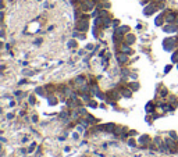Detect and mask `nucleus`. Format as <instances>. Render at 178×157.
I'll return each mask as SVG.
<instances>
[{
    "label": "nucleus",
    "mask_w": 178,
    "mask_h": 157,
    "mask_svg": "<svg viewBox=\"0 0 178 157\" xmlns=\"http://www.w3.org/2000/svg\"><path fill=\"white\" fill-rule=\"evenodd\" d=\"M75 29L79 32H86L89 29V15H82L81 18L77 20Z\"/></svg>",
    "instance_id": "obj_1"
},
{
    "label": "nucleus",
    "mask_w": 178,
    "mask_h": 157,
    "mask_svg": "<svg viewBox=\"0 0 178 157\" xmlns=\"http://www.w3.org/2000/svg\"><path fill=\"white\" fill-rule=\"evenodd\" d=\"M157 10H159V4H157L155 0H152V2H149L146 6H145V8H143V15L150 17V15H153V14H155Z\"/></svg>",
    "instance_id": "obj_2"
},
{
    "label": "nucleus",
    "mask_w": 178,
    "mask_h": 157,
    "mask_svg": "<svg viewBox=\"0 0 178 157\" xmlns=\"http://www.w3.org/2000/svg\"><path fill=\"white\" fill-rule=\"evenodd\" d=\"M178 45H177V38H166L163 40V49L166 52H173Z\"/></svg>",
    "instance_id": "obj_3"
},
{
    "label": "nucleus",
    "mask_w": 178,
    "mask_h": 157,
    "mask_svg": "<svg viewBox=\"0 0 178 157\" xmlns=\"http://www.w3.org/2000/svg\"><path fill=\"white\" fill-rule=\"evenodd\" d=\"M163 32H166V34H175V32H178V25L177 24H166V25H163Z\"/></svg>",
    "instance_id": "obj_4"
},
{
    "label": "nucleus",
    "mask_w": 178,
    "mask_h": 157,
    "mask_svg": "<svg viewBox=\"0 0 178 157\" xmlns=\"http://www.w3.org/2000/svg\"><path fill=\"white\" fill-rule=\"evenodd\" d=\"M175 17H177V13H173V11L167 10L166 11V15H164L166 24H174L175 22Z\"/></svg>",
    "instance_id": "obj_5"
},
{
    "label": "nucleus",
    "mask_w": 178,
    "mask_h": 157,
    "mask_svg": "<svg viewBox=\"0 0 178 157\" xmlns=\"http://www.w3.org/2000/svg\"><path fill=\"white\" fill-rule=\"evenodd\" d=\"M115 34H118V35H127L129 32V26L128 25H120V26H117V28H115Z\"/></svg>",
    "instance_id": "obj_6"
},
{
    "label": "nucleus",
    "mask_w": 178,
    "mask_h": 157,
    "mask_svg": "<svg viewBox=\"0 0 178 157\" xmlns=\"http://www.w3.org/2000/svg\"><path fill=\"white\" fill-rule=\"evenodd\" d=\"M115 58H117L118 64H121V66L128 63V54H125V53H118V54L115 56Z\"/></svg>",
    "instance_id": "obj_7"
},
{
    "label": "nucleus",
    "mask_w": 178,
    "mask_h": 157,
    "mask_svg": "<svg viewBox=\"0 0 178 157\" xmlns=\"http://www.w3.org/2000/svg\"><path fill=\"white\" fill-rule=\"evenodd\" d=\"M164 15H166V11H164V13H161V14H159V15L156 17V20H155V25H156V26H161V25H164V22H166Z\"/></svg>",
    "instance_id": "obj_8"
},
{
    "label": "nucleus",
    "mask_w": 178,
    "mask_h": 157,
    "mask_svg": "<svg viewBox=\"0 0 178 157\" xmlns=\"http://www.w3.org/2000/svg\"><path fill=\"white\" fill-rule=\"evenodd\" d=\"M124 40H125L127 45H132V43H135L136 38H135V35H134V34H129V32H128V34L124 36Z\"/></svg>",
    "instance_id": "obj_9"
},
{
    "label": "nucleus",
    "mask_w": 178,
    "mask_h": 157,
    "mask_svg": "<svg viewBox=\"0 0 178 157\" xmlns=\"http://www.w3.org/2000/svg\"><path fill=\"white\" fill-rule=\"evenodd\" d=\"M120 92H121V96L127 97V99H129V97L132 96V90L129 89V88H125V86H123V88H120Z\"/></svg>",
    "instance_id": "obj_10"
},
{
    "label": "nucleus",
    "mask_w": 178,
    "mask_h": 157,
    "mask_svg": "<svg viewBox=\"0 0 178 157\" xmlns=\"http://www.w3.org/2000/svg\"><path fill=\"white\" fill-rule=\"evenodd\" d=\"M121 53H125V54H131L132 53V50H131V47H129V45H127V43H121Z\"/></svg>",
    "instance_id": "obj_11"
},
{
    "label": "nucleus",
    "mask_w": 178,
    "mask_h": 157,
    "mask_svg": "<svg viewBox=\"0 0 178 157\" xmlns=\"http://www.w3.org/2000/svg\"><path fill=\"white\" fill-rule=\"evenodd\" d=\"M128 88H129L132 92H136V90H139L141 85H139L138 82H129V84H128Z\"/></svg>",
    "instance_id": "obj_12"
},
{
    "label": "nucleus",
    "mask_w": 178,
    "mask_h": 157,
    "mask_svg": "<svg viewBox=\"0 0 178 157\" xmlns=\"http://www.w3.org/2000/svg\"><path fill=\"white\" fill-rule=\"evenodd\" d=\"M171 63H173V64H178V49L173 52V56H171Z\"/></svg>",
    "instance_id": "obj_13"
},
{
    "label": "nucleus",
    "mask_w": 178,
    "mask_h": 157,
    "mask_svg": "<svg viewBox=\"0 0 178 157\" xmlns=\"http://www.w3.org/2000/svg\"><path fill=\"white\" fill-rule=\"evenodd\" d=\"M149 140H150V138H149L147 135H142V136H141V139H139V143H142V145H146Z\"/></svg>",
    "instance_id": "obj_14"
},
{
    "label": "nucleus",
    "mask_w": 178,
    "mask_h": 157,
    "mask_svg": "<svg viewBox=\"0 0 178 157\" xmlns=\"http://www.w3.org/2000/svg\"><path fill=\"white\" fill-rule=\"evenodd\" d=\"M67 45H68V47H70V49H74V47H77V46H78V42H77L75 39H71L70 42L67 43Z\"/></svg>",
    "instance_id": "obj_15"
},
{
    "label": "nucleus",
    "mask_w": 178,
    "mask_h": 157,
    "mask_svg": "<svg viewBox=\"0 0 178 157\" xmlns=\"http://www.w3.org/2000/svg\"><path fill=\"white\" fill-rule=\"evenodd\" d=\"M47 100H49V104L50 106H54L56 103H57V99H56L54 96H49V97H47Z\"/></svg>",
    "instance_id": "obj_16"
},
{
    "label": "nucleus",
    "mask_w": 178,
    "mask_h": 157,
    "mask_svg": "<svg viewBox=\"0 0 178 157\" xmlns=\"http://www.w3.org/2000/svg\"><path fill=\"white\" fill-rule=\"evenodd\" d=\"M153 110H155V106H153V103H152V102L147 103V104H146V111H147V113H153Z\"/></svg>",
    "instance_id": "obj_17"
},
{
    "label": "nucleus",
    "mask_w": 178,
    "mask_h": 157,
    "mask_svg": "<svg viewBox=\"0 0 178 157\" xmlns=\"http://www.w3.org/2000/svg\"><path fill=\"white\" fill-rule=\"evenodd\" d=\"M173 68V64H168V66H166L164 68V74H167V72H170V70Z\"/></svg>",
    "instance_id": "obj_18"
},
{
    "label": "nucleus",
    "mask_w": 178,
    "mask_h": 157,
    "mask_svg": "<svg viewBox=\"0 0 178 157\" xmlns=\"http://www.w3.org/2000/svg\"><path fill=\"white\" fill-rule=\"evenodd\" d=\"M35 102H36V100H35L34 95H32V96H29V103H31V104H35Z\"/></svg>",
    "instance_id": "obj_19"
},
{
    "label": "nucleus",
    "mask_w": 178,
    "mask_h": 157,
    "mask_svg": "<svg viewBox=\"0 0 178 157\" xmlns=\"http://www.w3.org/2000/svg\"><path fill=\"white\" fill-rule=\"evenodd\" d=\"M88 104L91 106V107H96V106H97V104H96V102H93V100H89Z\"/></svg>",
    "instance_id": "obj_20"
},
{
    "label": "nucleus",
    "mask_w": 178,
    "mask_h": 157,
    "mask_svg": "<svg viewBox=\"0 0 178 157\" xmlns=\"http://www.w3.org/2000/svg\"><path fill=\"white\" fill-rule=\"evenodd\" d=\"M118 25H120V21H118V20H113V26H115V28H117Z\"/></svg>",
    "instance_id": "obj_21"
},
{
    "label": "nucleus",
    "mask_w": 178,
    "mask_h": 157,
    "mask_svg": "<svg viewBox=\"0 0 178 157\" xmlns=\"http://www.w3.org/2000/svg\"><path fill=\"white\" fill-rule=\"evenodd\" d=\"M160 95H161V96H166V95H167V89H166V88H163V90L160 92Z\"/></svg>",
    "instance_id": "obj_22"
},
{
    "label": "nucleus",
    "mask_w": 178,
    "mask_h": 157,
    "mask_svg": "<svg viewBox=\"0 0 178 157\" xmlns=\"http://www.w3.org/2000/svg\"><path fill=\"white\" fill-rule=\"evenodd\" d=\"M93 49V45H92V43H89V45L86 46V50H92Z\"/></svg>",
    "instance_id": "obj_23"
},
{
    "label": "nucleus",
    "mask_w": 178,
    "mask_h": 157,
    "mask_svg": "<svg viewBox=\"0 0 178 157\" xmlns=\"http://www.w3.org/2000/svg\"><path fill=\"white\" fill-rule=\"evenodd\" d=\"M129 145H131V146H135V140H132V139H131V140H129Z\"/></svg>",
    "instance_id": "obj_24"
},
{
    "label": "nucleus",
    "mask_w": 178,
    "mask_h": 157,
    "mask_svg": "<svg viewBox=\"0 0 178 157\" xmlns=\"http://www.w3.org/2000/svg\"><path fill=\"white\" fill-rule=\"evenodd\" d=\"M40 42H42V39H36V40H35V43H36V45H39Z\"/></svg>",
    "instance_id": "obj_25"
},
{
    "label": "nucleus",
    "mask_w": 178,
    "mask_h": 157,
    "mask_svg": "<svg viewBox=\"0 0 178 157\" xmlns=\"http://www.w3.org/2000/svg\"><path fill=\"white\" fill-rule=\"evenodd\" d=\"M174 24H177V25H178V13H177V17H175V22H174Z\"/></svg>",
    "instance_id": "obj_26"
},
{
    "label": "nucleus",
    "mask_w": 178,
    "mask_h": 157,
    "mask_svg": "<svg viewBox=\"0 0 178 157\" xmlns=\"http://www.w3.org/2000/svg\"><path fill=\"white\" fill-rule=\"evenodd\" d=\"M2 47H3V42H0V49H2Z\"/></svg>",
    "instance_id": "obj_27"
},
{
    "label": "nucleus",
    "mask_w": 178,
    "mask_h": 157,
    "mask_svg": "<svg viewBox=\"0 0 178 157\" xmlns=\"http://www.w3.org/2000/svg\"><path fill=\"white\" fill-rule=\"evenodd\" d=\"M2 6H3V3H2V2H0V8H2Z\"/></svg>",
    "instance_id": "obj_28"
},
{
    "label": "nucleus",
    "mask_w": 178,
    "mask_h": 157,
    "mask_svg": "<svg viewBox=\"0 0 178 157\" xmlns=\"http://www.w3.org/2000/svg\"><path fill=\"white\" fill-rule=\"evenodd\" d=\"M100 2H107V0H100Z\"/></svg>",
    "instance_id": "obj_29"
},
{
    "label": "nucleus",
    "mask_w": 178,
    "mask_h": 157,
    "mask_svg": "<svg viewBox=\"0 0 178 157\" xmlns=\"http://www.w3.org/2000/svg\"><path fill=\"white\" fill-rule=\"evenodd\" d=\"M177 70H178V64H177Z\"/></svg>",
    "instance_id": "obj_30"
}]
</instances>
